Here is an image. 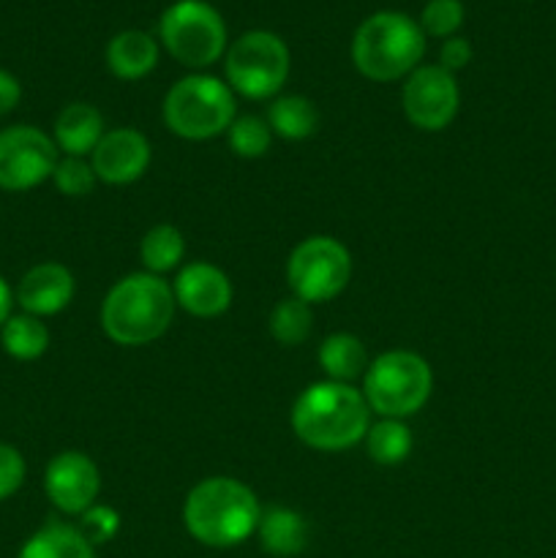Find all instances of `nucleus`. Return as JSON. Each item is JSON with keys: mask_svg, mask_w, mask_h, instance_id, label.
Listing matches in <instances>:
<instances>
[{"mask_svg": "<svg viewBox=\"0 0 556 558\" xmlns=\"http://www.w3.org/2000/svg\"><path fill=\"white\" fill-rule=\"evenodd\" d=\"M294 436L319 452H341L360 445L371 428V409L363 390L341 381H314L292 407Z\"/></svg>", "mask_w": 556, "mask_h": 558, "instance_id": "f257e3e1", "label": "nucleus"}, {"mask_svg": "<svg viewBox=\"0 0 556 558\" xmlns=\"http://www.w3.org/2000/svg\"><path fill=\"white\" fill-rule=\"evenodd\" d=\"M262 507L254 490L234 477H207L183 501V526L205 548H234L254 537Z\"/></svg>", "mask_w": 556, "mask_h": 558, "instance_id": "f03ea898", "label": "nucleus"}, {"mask_svg": "<svg viewBox=\"0 0 556 558\" xmlns=\"http://www.w3.org/2000/svg\"><path fill=\"white\" fill-rule=\"evenodd\" d=\"M172 283L153 272H131L107 292L101 327L118 347H147L169 330L174 319Z\"/></svg>", "mask_w": 556, "mask_h": 558, "instance_id": "7ed1b4c3", "label": "nucleus"}, {"mask_svg": "<svg viewBox=\"0 0 556 558\" xmlns=\"http://www.w3.org/2000/svg\"><path fill=\"white\" fill-rule=\"evenodd\" d=\"M425 33L403 11H374L352 36V63L371 82L407 80L425 54Z\"/></svg>", "mask_w": 556, "mask_h": 558, "instance_id": "20e7f679", "label": "nucleus"}, {"mask_svg": "<svg viewBox=\"0 0 556 558\" xmlns=\"http://www.w3.org/2000/svg\"><path fill=\"white\" fill-rule=\"evenodd\" d=\"M161 114L174 136L205 142L227 134L232 120L238 118V101L227 80L210 74H189L169 87Z\"/></svg>", "mask_w": 556, "mask_h": 558, "instance_id": "39448f33", "label": "nucleus"}, {"mask_svg": "<svg viewBox=\"0 0 556 558\" xmlns=\"http://www.w3.org/2000/svg\"><path fill=\"white\" fill-rule=\"evenodd\" d=\"M434 392V371L428 360L409 349H392L371 360L363 376V398L371 414L385 420H407L418 414Z\"/></svg>", "mask_w": 556, "mask_h": 558, "instance_id": "423d86ee", "label": "nucleus"}, {"mask_svg": "<svg viewBox=\"0 0 556 558\" xmlns=\"http://www.w3.org/2000/svg\"><path fill=\"white\" fill-rule=\"evenodd\" d=\"M158 44L191 71H205L227 54V22L207 0H174L158 20Z\"/></svg>", "mask_w": 556, "mask_h": 558, "instance_id": "0eeeda50", "label": "nucleus"}, {"mask_svg": "<svg viewBox=\"0 0 556 558\" xmlns=\"http://www.w3.org/2000/svg\"><path fill=\"white\" fill-rule=\"evenodd\" d=\"M292 54L287 41L273 31H245L223 54L227 85L251 101H267L287 85Z\"/></svg>", "mask_w": 556, "mask_h": 558, "instance_id": "6e6552de", "label": "nucleus"}, {"mask_svg": "<svg viewBox=\"0 0 556 558\" xmlns=\"http://www.w3.org/2000/svg\"><path fill=\"white\" fill-rule=\"evenodd\" d=\"M352 278V254L330 234H311L292 248L287 259V281L294 298L309 305L330 303Z\"/></svg>", "mask_w": 556, "mask_h": 558, "instance_id": "1a4fd4ad", "label": "nucleus"}, {"mask_svg": "<svg viewBox=\"0 0 556 558\" xmlns=\"http://www.w3.org/2000/svg\"><path fill=\"white\" fill-rule=\"evenodd\" d=\"M60 150L36 125H9L0 131V189L31 191L52 180Z\"/></svg>", "mask_w": 556, "mask_h": 558, "instance_id": "9d476101", "label": "nucleus"}, {"mask_svg": "<svg viewBox=\"0 0 556 558\" xmlns=\"http://www.w3.org/2000/svg\"><path fill=\"white\" fill-rule=\"evenodd\" d=\"M401 107L409 123L420 131H445L461 109V90L456 74L434 65H418L403 80Z\"/></svg>", "mask_w": 556, "mask_h": 558, "instance_id": "9b49d317", "label": "nucleus"}, {"mask_svg": "<svg viewBox=\"0 0 556 558\" xmlns=\"http://www.w3.org/2000/svg\"><path fill=\"white\" fill-rule=\"evenodd\" d=\"M44 490L55 510L63 515H82L101 494V472L96 461L80 450L58 452L44 472Z\"/></svg>", "mask_w": 556, "mask_h": 558, "instance_id": "f8f14e48", "label": "nucleus"}, {"mask_svg": "<svg viewBox=\"0 0 556 558\" xmlns=\"http://www.w3.org/2000/svg\"><path fill=\"white\" fill-rule=\"evenodd\" d=\"M172 294L178 308L196 319H216L227 314L232 305L234 289L227 272L210 262H191L180 267L178 278L172 281Z\"/></svg>", "mask_w": 556, "mask_h": 558, "instance_id": "ddd939ff", "label": "nucleus"}, {"mask_svg": "<svg viewBox=\"0 0 556 558\" xmlns=\"http://www.w3.org/2000/svg\"><path fill=\"white\" fill-rule=\"evenodd\" d=\"M150 142L136 129H112L101 136L93 150L90 163L98 174V183L131 185L150 167Z\"/></svg>", "mask_w": 556, "mask_h": 558, "instance_id": "4468645a", "label": "nucleus"}, {"mask_svg": "<svg viewBox=\"0 0 556 558\" xmlns=\"http://www.w3.org/2000/svg\"><path fill=\"white\" fill-rule=\"evenodd\" d=\"M74 292L76 281L69 267L58 265V262H41L22 276L14 300L20 303L22 314L44 319V316H55L69 308Z\"/></svg>", "mask_w": 556, "mask_h": 558, "instance_id": "2eb2a0df", "label": "nucleus"}, {"mask_svg": "<svg viewBox=\"0 0 556 558\" xmlns=\"http://www.w3.org/2000/svg\"><path fill=\"white\" fill-rule=\"evenodd\" d=\"M158 58H161V44L150 33L136 31V27L114 33L109 38L107 49H104L107 69L112 71V76L123 82L145 80L158 65Z\"/></svg>", "mask_w": 556, "mask_h": 558, "instance_id": "dca6fc26", "label": "nucleus"}, {"mask_svg": "<svg viewBox=\"0 0 556 558\" xmlns=\"http://www.w3.org/2000/svg\"><path fill=\"white\" fill-rule=\"evenodd\" d=\"M104 134H107L104 131V114L93 104L74 101L60 109V114L55 118L52 140L63 156H93Z\"/></svg>", "mask_w": 556, "mask_h": 558, "instance_id": "f3484780", "label": "nucleus"}, {"mask_svg": "<svg viewBox=\"0 0 556 558\" xmlns=\"http://www.w3.org/2000/svg\"><path fill=\"white\" fill-rule=\"evenodd\" d=\"M256 537H259L262 548L276 558H292L303 554L309 545L311 529L300 512L289 510V507H273V510L262 512L259 526H256Z\"/></svg>", "mask_w": 556, "mask_h": 558, "instance_id": "a211bd4d", "label": "nucleus"}, {"mask_svg": "<svg viewBox=\"0 0 556 558\" xmlns=\"http://www.w3.org/2000/svg\"><path fill=\"white\" fill-rule=\"evenodd\" d=\"M319 365L330 381L352 385L354 379H363L371 360L365 352V343L352 332H333L319 347Z\"/></svg>", "mask_w": 556, "mask_h": 558, "instance_id": "6ab92c4d", "label": "nucleus"}, {"mask_svg": "<svg viewBox=\"0 0 556 558\" xmlns=\"http://www.w3.org/2000/svg\"><path fill=\"white\" fill-rule=\"evenodd\" d=\"M16 558H96V548L69 523H47L25 539Z\"/></svg>", "mask_w": 556, "mask_h": 558, "instance_id": "aec40b11", "label": "nucleus"}, {"mask_svg": "<svg viewBox=\"0 0 556 558\" xmlns=\"http://www.w3.org/2000/svg\"><path fill=\"white\" fill-rule=\"evenodd\" d=\"M267 123L281 140H309L319 125V109L305 96H276L267 107Z\"/></svg>", "mask_w": 556, "mask_h": 558, "instance_id": "412c9836", "label": "nucleus"}, {"mask_svg": "<svg viewBox=\"0 0 556 558\" xmlns=\"http://www.w3.org/2000/svg\"><path fill=\"white\" fill-rule=\"evenodd\" d=\"M140 259L145 272L161 276L169 270H178L185 259V238L172 223H156L147 229L140 240Z\"/></svg>", "mask_w": 556, "mask_h": 558, "instance_id": "4be33fe9", "label": "nucleus"}, {"mask_svg": "<svg viewBox=\"0 0 556 558\" xmlns=\"http://www.w3.org/2000/svg\"><path fill=\"white\" fill-rule=\"evenodd\" d=\"M0 347L9 357L31 363V360L44 357L49 349V330L38 316L11 314L9 322L0 327Z\"/></svg>", "mask_w": 556, "mask_h": 558, "instance_id": "5701e85b", "label": "nucleus"}, {"mask_svg": "<svg viewBox=\"0 0 556 558\" xmlns=\"http://www.w3.org/2000/svg\"><path fill=\"white\" fill-rule=\"evenodd\" d=\"M365 450H368L371 461L379 463V466H398L409 458L412 452L414 439L412 430L403 420H385L379 417V423H371L368 434H365Z\"/></svg>", "mask_w": 556, "mask_h": 558, "instance_id": "b1692460", "label": "nucleus"}, {"mask_svg": "<svg viewBox=\"0 0 556 558\" xmlns=\"http://www.w3.org/2000/svg\"><path fill=\"white\" fill-rule=\"evenodd\" d=\"M267 327H270L273 341H278L281 347H300V343L309 341L311 330H314V311L305 300L292 294V298H283L281 303L273 305Z\"/></svg>", "mask_w": 556, "mask_h": 558, "instance_id": "393cba45", "label": "nucleus"}, {"mask_svg": "<svg viewBox=\"0 0 556 558\" xmlns=\"http://www.w3.org/2000/svg\"><path fill=\"white\" fill-rule=\"evenodd\" d=\"M273 129L267 118H256V114H240L232 120L227 131V142L232 147L234 156L240 158H262L273 147Z\"/></svg>", "mask_w": 556, "mask_h": 558, "instance_id": "a878e982", "label": "nucleus"}, {"mask_svg": "<svg viewBox=\"0 0 556 558\" xmlns=\"http://www.w3.org/2000/svg\"><path fill=\"white\" fill-rule=\"evenodd\" d=\"M463 3L461 0H428L423 5L418 16L420 31L425 33V38H452L458 36V31L463 27Z\"/></svg>", "mask_w": 556, "mask_h": 558, "instance_id": "bb28decb", "label": "nucleus"}, {"mask_svg": "<svg viewBox=\"0 0 556 558\" xmlns=\"http://www.w3.org/2000/svg\"><path fill=\"white\" fill-rule=\"evenodd\" d=\"M52 183L63 196L80 199V196L93 194V189L98 185V174L87 158L63 156L58 161V167H55Z\"/></svg>", "mask_w": 556, "mask_h": 558, "instance_id": "cd10ccee", "label": "nucleus"}, {"mask_svg": "<svg viewBox=\"0 0 556 558\" xmlns=\"http://www.w3.org/2000/svg\"><path fill=\"white\" fill-rule=\"evenodd\" d=\"M82 532V537L87 539V543L93 545V548H98V545H107L112 543L114 537H118L120 532V515L118 510H112V507L107 505H93L90 510H85L80 515V526H76Z\"/></svg>", "mask_w": 556, "mask_h": 558, "instance_id": "c85d7f7f", "label": "nucleus"}, {"mask_svg": "<svg viewBox=\"0 0 556 558\" xmlns=\"http://www.w3.org/2000/svg\"><path fill=\"white\" fill-rule=\"evenodd\" d=\"M25 458L16 447L0 441V501L11 499L25 483Z\"/></svg>", "mask_w": 556, "mask_h": 558, "instance_id": "c756f323", "label": "nucleus"}, {"mask_svg": "<svg viewBox=\"0 0 556 558\" xmlns=\"http://www.w3.org/2000/svg\"><path fill=\"white\" fill-rule=\"evenodd\" d=\"M472 58H474V49H472V44H469V38L452 36V38H445V41H442L439 65L445 71H450V74L467 69V65L472 63Z\"/></svg>", "mask_w": 556, "mask_h": 558, "instance_id": "7c9ffc66", "label": "nucleus"}, {"mask_svg": "<svg viewBox=\"0 0 556 558\" xmlns=\"http://www.w3.org/2000/svg\"><path fill=\"white\" fill-rule=\"evenodd\" d=\"M22 98V85L11 71L0 69V118L9 112H14L16 104Z\"/></svg>", "mask_w": 556, "mask_h": 558, "instance_id": "2f4dec72", "label": "nucleus"}, {"mask_svg": "<svg viewBox=\"0 0 556 558\" xmlns=\"http://www.w3.org/2000/svg\"><path fill=\"white\" fill-rule=\"evenodd\" d=\"M11 305H14V292H11V287L5 283V278L0 276V327L9 322Z\"/></svg>", "mask_w": 556, "mask_h": 558, "instance_id": "473e14b6", "label": "nucleus"}]
</instances>
